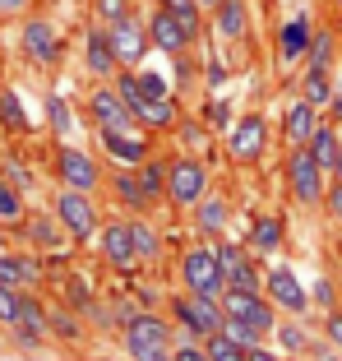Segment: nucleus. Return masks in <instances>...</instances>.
Here are the masks:
<instances>
[{
	"instance_id": "obj_1",
	"label": "nucleus",
	"mask_w": 342,
	"mask_h": 361,
	"mask_svg": "<svg viewBox=\"0 0 342 361\" xmlns=\"http://www.w3.org/2000/svg\"><path fill=\"white\" fill-rule=\"evenodd\" d=\"M125 352L134 361H176L171 357V329L158 315H129L125 319Z\"/></svg>"
},
{
	"instance_id": "obj_2",
	"label": "nucleus",
	"mask_w": 342,
	"mask_h": 361,
	"mask_svg": "<svg viewBox=\"0 0 342 361\" xmlns=\"http://www.w3.org/2000/svg\"><path fill=\"white\" fill-rule=\"evenodd\" d=\"M181 278H185V287H190L194 297H203V301H222V292H227V274H222V264H217L213 245H194V250H185Z\"/></svg>"
},
{
	"instance_id": "obj_3",
	"label": "nucleus",
	"mask_w": 342,
	"mask_h": 361,
	"mask_svg": "<svg viewBox=\"0 0 342 361\" xmlns=\"http://www.w3.org/2000/svg\"><path fill=\"white\" fill-rule=\"evenodd\" d=\"M111 47H116V61L125 65V70H134V65L144 61V51H148V23H139V14H120V19H111Z\"/></svg>"
},
{
	"instance_id": "obj_4",
	"label": "nucleus",
	"mask_w": 342,
	"mask_h": 361,
	"mask_svg": "<svg viewBox=\"0 0 342 361\" xmlns=\"http://www.w3.org/2000/svg\"><path fill=\"white\" fill-rule=\"evenodd\" d=\"M222 310H227V319H246V324H255L259 334L278 329L273 301H264L259 292H250V287H227V292H222Z\"/></svg>"
},
{
	"instance_id": "obj_5",
	"label": "nucleus",
	"mask_w": 342,
	"mask_h": 361,
	"mask_svg": "<svg viewBox=\"0 0 342 361\" xmlns=\"http://www.w3.org/2000/svg\"><path fill=\"white\" fill-rule=\"evenodd\" d=\"M171 315L181 319V324H185L190 334H199V338H208V334H217V329L227 324V310H222V301H203V297H194V292L176 297Z\"/></svg>"
},
{
	"instance_id": "obj_6",
	"label": "nucleus",
	"mask_w": 342,
	"mask_h": 361,
	"mask_svg": "<svg viewBox=\"0 0 342 361\" xmlns=\"http://www.w3.org/2000/svg\"><path fill=\"white\" fill-rule=\"evenodd\" d=\"M56 218H61V227L75 236V241H88V236L97 232V209H93V200H88L84 190H70V185H65L61 200H56Z\"/></svg>"
},
{
	"instance_id": "obj_7",
	"label": "nucleus",
	"mask_w": 342,
	"mask_h": 361,
	"mask_svg": "<svg viewBox=\"0 0 342 361\" xmlns=\"http://www.w3.org/2000/svg\"><path fill=\"white\" fill-rule=\"evenodd\" d=\"M203 185H208L203 162H194V158L167 162V200L171 204H199L203 200Z\"/></svg>"
},
{
	"instance_id": "obj_8",
	"label": "nucleus",
	"mask_w": 342,
	"mask_h": 361,
	"mask_svg": "<svg viewBox=\"0 0 342 361\" xmlns=\"http://www.w3.org/2000/svg\"><path fill=\"white\" fill-rule=\"evenodd\" d=\"M287 180H291V195H296L305 209L319 204V185H324V167L315 162V153L305 144H296V153L287 158Z\"/></svg>"
},
{
	"instance_id": "obj_9",
	"label": "nucleus",
	"mask_w": 342,
	"mask_h": 361,
	"mask_svg": "<svg viewBox=\"0 0 342 361\" xmlns=\"http://www.w3.org/2000/svg\"><path fill=\"white\" fill-rule=\"evenodd\" d=\"M213 250H217V264H222V274H227V287H250V292H259L264 278H259L250 250H241L236 241H217Z\"/></svg>"
},
{
	"instance_id": "obj_10",
	"label": "nucleus",
	"mask_w": 342,
	"mask_h": 361,
	"mask_svg": "<svg viewBox=\"0 0 342 361\" xmlns=\"http://www.w3.org/2000/svg\"><path fill=\"white\" fill-rule=\"evenodd\" d=\"M148 37H153V47H162L167 56H181L185 47H190L194 32L185 28L181 19H176V10H167V5H162V10L148 19Z\"/></svg>"
},
{
	"instance_id": "obj_11",
	"label": "nucleus",
	"mask_w": 342,
	"mask_h": 361,
	"mask_svg": "<svg viewBox=\"0 0 342 361\" xmlns=\"http://www.w3.org/2000/svg\"><path fill=\"white\" fill-rule=\"evenodd\" d=\"M56 171H61V180L70 185V190H97V180H102V171L93 167V158L79 149H61V158H56Z\"/></svg>"
},
{
	"instance_id": "obj_12",
	"label": "nucleus",
	"mask_w": 342,
	"mask_h": 361,
	"mask_svg": "<svg viewBox=\"0 0 342 361\" xmlns=\"http://www.w3.org/2000/svg\"><path fill=\"white\" fill-rule=\"evenodd\" d=\"M264 287H268V301H273V306H287L291 315H305V310H310V297L300 292L296 274H291L287 264H282V269H273V274L264 278Z\"/></svg>"
},
{
	"instance_id": "obj_13",
	"label": "nucleus",
	"mask_w": 342,
	"mask_h": 361,
	"mask_svg": "<svg viewBox=\"0 0 342 361\" xmlns=\"http://www.w3.org/2000/svg\"><path fill=\"white\" fill-rule=\"evenodd\" d=\"M227 149H232L236 162H255L259 153H264V121H259V116L236 121L232 135H227Z\"/></svg>"
},
{
	"instance_id": "obj_14",
	"label": "nucleus",
	"mask_w": 342,
	"mask_h": 361,
	"mask_svg": "<svg viewBox=\"0 0 342 361\" xmlns=\"http://www.w3.org/2000/svg\"><path fill=\"white\" fill-rule=\"evenodd\" d=\"M93 121L102 130H129L134 126V111L125 106V97H120L116 88H97L93 93Z\"/></svg>"
},
{
	"instance_id": "obj_15",
	"label": "nucleus",
	"mask_w": 342,
	"mask_h": 361,
	"mask_svg": "<svg viewBox=\"0 0 342 361\" xmlns=\"http://www.w3.org/2000/svg\"><path fill=\"white\" fill-rule=\"evenodd\" d=\"M102 255H107L116 269L134 264V259H139V250H134V227L129 223H107L102 227Z\"/></svg>"
},
{
	"instance_id": "obj_16",
	"label": "nucleus",
	"mask_w": 342,
	"mask_h": 361,
	"mask_svg": "<svg viewBox=\"0 0 342 361\" xmlns=\"http://www.w3.org/2000/svg\"><path fill=\"white\" fill-rule=\"evenodd\" d=\"M23 51L37 65H51L56 56H61V37H56V28L46 19H28V28H23Z\"/></svg>"
},
{
	"instance_id": "obj_17",
	"label": "nucleus",
	"mask_w": 342,
	"mask_h": 361,
	"mask_svg": "<svg viewBox=\"0 0 342 361\" xmlns=\"http://www.w3.org/2000/svg\"><path fill=\"white\" fill-rule=\"evenodd\" d=\"M102 149L116 162H125V167H139V162L148 158V144H144V135H134V130H102Z\"/></svg>"
},
{
	"instance_id": "obj_18",
	"label": "nucleus",
	"mask_w": 342,
	"mask_h": 361,
	"mask_svg": "<svg viewBox=\"0 0 342 361\" xmlns=\"http://www.w3.org/2000/svg\"><path fill=\"white\" fill-rule=\"evenodd\" d=\"M282 130H287L291 144H310V135L319 130V116H315V102H291L287 106V116H282Z\"/></svg>"
},
{
	"instance_id": "obj_19",
	"label": "nucleus",
	"mask_w": 342,
	"mask_h": 361,
	"mask_svg": "<svg viewBox=\"0 0 342 361\" xmlns=\"http://www.w3.org/2000/svg\"><path fill=\"white\" fill-rule=\"evenodd\" d=\"M305 51H310V23L291 19L287 28L278 32V56H282V61H300Z\"/></svg>"
},
{
	"instance_id": "obj_20",
	"label": "nucleus",
	"mask_w": 342,
	"mask_h": 361,
	"mask_svg": "<svg viewBox=\"0 0 342 361\" xmlns=\"http://www.w3.org/2000/svg\"><path fill=\"white\" fill-rule=\"evenodd\" d=\"M116 47H111V37L102 28H93L88 32V70H93V75H111V70H116Z\"/></svg>"
},
{
	"instance_id": "obj_21",
	"label": "nucleus",
	"mask_w": 342,
	"mask_h": 361,
	"mask_svg": "<svg viewBox=\"0 0 342 361\" xmlns=\"http://www.w3.org/2000/svg\"><path fill=\"white\" fill-rule=\"evenodd\" d=\"M134 121H144V126H153V130H167L171 121H176V106H171V97H139Z\"/></svg>"
},
{
	"instance_id": "obj_22",
	"label": "nucleus",
	"mask_w": 342,
	"mask_h": 361,
	"mask_svg": "<svg viewBox=\"0 0 342 361\" xmlns=\"http://www.w3.org/2000/svg\"><path fill=\"white\" fill-rule=\"evenodd\" d=\"M37 278H42V264H37V259H14V255H0V283H5V287L37 283Z\"/></svg>"
},
{
	"instance_id": "obj_23",
	"label": "nucleus",
	"mask_w": 342,
	"mask_h": 361,
	"mask_svg": "<svg viewBox=\"0 0 342 361\" xmlns=\"http://www.w3.org/2000/svg\"><path fill=\"white\" fill-rule=\"evenodd\" d=\"M305 149L315 153V162H319L324 171H333V167H338V149H342V144H338V130L319 126V130L310 135V144H305Z\"/></svg>"
},
{
	"instance_id": "obj_24",
	"label": "nucleus",
	"mask_w": 342,
	"mask_h": 361,
	"mask_svg": "<svg viewBox=\"0 0 342 361\" xmlns=\"http://www.w3.org/2000/svg\"><path fill=\"white\" fill-rule=\"evenodd\" d=\"M217 28H222V37H241L246 32V0H222L217 5Z\"/></svg>"
},
{
	"instance_id": "obj_25",
	"label": "nucleus",
	"mask_w": 342,
	"mask_h": 361,
	"mask_svg": "<svg viewBox=\"0 0 342 361\" xmlns=\"http://www.w3.org/2000/svg\"><path fill=\"white\" fill-rule=\"evenodd\" d=\"M139 185L148 195V204L162 200L167 195V162H139Z\"/></svg>"
},
{
	"instance_id": "obj_26",
	"label": "nucleus",
	"mask_w": 342,
	"mask_h": 361,
	"mask_svg": "<svg viewBox=\"0 0 342 361\" xmlns=\"http://www.w3.org/2000/svg\"><path fill=\"white\" fill-rule=\"evenodd\" d=\"M0 121H5V130H14V135H23L28 130V116H23V102L14 88H5L0 93Z\"/></svg>"
},
{
	"instance_id": "obj_27",
	"label": "nucleus",
	"mask_w": 342,
	"mask_h": 361,
	"mask_svg": "<svg viewBox=\"0 0 342 361\" xmlns=\"http://www.w3.org/2000/svg\"><path fill=\"white\" fill-rule=\"evenodd\" d=\"M250 241H255V250H278L282 245V223L278 218H255V232H250Z\"/></svg>"
},
{
	"instance_id": "obj_28",
	"label": "nucleus",
	"mask_w": 342,
	"mask_h": 361,
	"mask_svg": "<svg viewBox=\"0 0 342 361\" xmlns=\"http://www.w3.org/2000/svg\"><path fill=\"white\" fill-rule=\"evenodd\" d=\"M208 357H213V361H250V357H246V348H241L236 338H227L222 329L208 334Z\"/></svg>"
},
{
	"instance_id": "obj_29",
	"label": "nucleus",
	"mask_w": 342,
	"mask_h": 361,
	"mask_svg": "<svg viewBox=\"0 0 342 361\" xmlns=\"http://www.w3.org/2000/svg\"><path fill=\"white\" fill-rule=\"evenodd\" d=\"M222 223H227V204L222 200H199V232L213 236V232H222Z\"/></svg>"
},
{
	"instance_id": "obj_30",
	"label": "nucleus",
	"mask_w": 342,
	"mask_h": 361,
	"mask_svg": "<svg viewBox=\"0 0 342 361\" xmlns=\"http://www.w3.org/2000/svg\"><path fill=\"white\" fill-rule=\"evenodd\" d=\"M111 185H116V195H120V204H125V209H139V204H148V195H144L139 176H129V171H120Z\"/></svg>"
},
{
	"instance_id": "obj_31",
	"label": "nucleus",
	"mask_w": 342,
	"mask_h": 361,
	"mask_svg": "<svg viewBox=\"0 0 342 361\" xmlns=\"http://www.w3.org/2000/svg\"><path fill=\"white\" fill-rule=\"evenodd\" d=\"M300 93H305V102H333V88H329V70H310L305 75V84H300Z\"/></svg>"
},
{
	"instance_id": "obj_32",
	"label": "nucleus",
	"mask_w": 342,
	"mask_h": 361,
	"mask_svg": "<svg viewBox=\"0 0 342 361\" xmlns=\"http://www.w3.org/2000/svg\"><path fill=\"white\" fill-rule=\"evenodd\" d=\"M23 218V204H19V190L10 180H0V223H19Z\"/></svg>"
},
{
	"instance_id": "obj_33",
	"label": "nucleus",
	"mask_w": 342,
	"mask_h": 361,
	"mask_svg": "<svg viewBox=\"0 0 342 361\" xmlns=\"http://www.w3.org/2000/svg\"><path fill=\"white\" fill-rule=\"evenodd\" d=\"M134 227V250H139V259H158V232H153L148 223H129Z\"/></svg>"
},
{
	"instance_id": "obj_34",
	"label": "nucleus",
	"mask_w": 342,
	"mask_h": 361,
	"mask_svg": "<svg viewBox=\"0 0 342 361\" xmlns=\"http://www.w3.org/2000/svg\"><path fill=\"white\" fill-rule=\"evenodd\" d=\"M329 65H333V37L319 32V37H310V70H329Z\"/></svg>"
},
{
	"instance_id": "obj_35",
	"label": "nucleus",
	"mask_w": 342,
	"mask_h": 361,
	"mask_svg": "<svg viewBox=\"0 0 342 361\" xmlns=\"http://www.w3.org/2000/svg\"><path fill=\"white\" fill-rule=\"evenodd\" d=\"M222 334H227V338H236L246 352L259 343V329H255V324H246V319H227V324H222Z\"/></svg>"
},
{
	"instance_id": "obj_36",
	"label": "nucleus",
	"mask_w": 342,
	"mask_h": 361,
	"mask_svg": "<svg viewBox=\"0 0 342 361\" xmlns=\"http://www.w3.org/2000/svg\"><path fill=\"white\" fill-rule=\"evenodd\" d=\"M46 111H51V126H56V135H70V130H75V116H70V106H65V97H46Z\"/></svg>"
},
{
	"instance_id": "obj_37",
	"label": "nucleus",
	"mask_w": 342,
	"mask_h": 361,
	"mask_svg": "<svg viewBox=\"0 0 342 361\" xmlns=\"http://www.w3.org/2000/svg\"><path fill=\"white\" fill-rule=\"evenodd\" d=\"M19 306H23V297H14V287L0 283V319L5 324H19Z\"/></svg>"
},
{
	"instance_id": "obj_38",
	"label": "nucleus",
	"mask_w": 342,
	"mask_h": 361,
	"mask_svg": "<svg viewBox=\"0 0 342 361\" xmlns=\"http://www.w3.org/2000/svg\"><path fill=\"white\" fill-rule=\"evenodd\" d=\"M278 343H282V352H310V343H305V334L296 324H278Z\"/></svg>"
},
{
	"instance_id": "obj_39",
	"label": "nucleus",
	"mask_w": 342,
	"mask_h": 361,
	"mask_svg": "<svg viewBox=\"0 0 342 361\" xmlns=\"http://www.w3.org/2000/svg\"><path fill=\"white\" fill-rule=\"evenodd\" d=\"M28 232H32V241H37V245H46V250H51V245H61V232H56L51 223H42V218H32V223H28Z\"/></svg>"
},
{
	"instance_id": "obj_40",
	"label": "nucleus",
	"mask_w": 342,
	"mask_h": 361,
	"mask_svg": "<svg viewBox=\"0 0 342 361\" xmlns=\"http://www.w3.org/2000/svg\"><path fill=\"white\" fill-rule=\"evenodd\" d=\"M51 329L61 334V338H79V324L65 315V310H51Z\"/></svg>"
},
{
	"instance_id": "obj_41",
	"label": "nucleus",
	"mask_w": 342,
	"mask_h": 361,
	"mask_svg": "<svg viewBox=\"0 0 342 361\" xmlns=\"http://www.w3.org/2000/svg\"><path fill=\"white\" fill-rule=\"evenodd\" d=\"M139 88H144V97H171L162 75H139Z\"/></svg>"
},
{
	"instance_id": "obj_42",
	"label": "nucleus",
	"mask_w": 342,
	"mask_h": 361,
	"mask_svg": "<svg viewBox=\"0 0 342 361\" xmlns=\"http://www.w3.org/2000/svg\"><path fill=\"white\" fill-rule=\"evenodd\" d=\"M171 357H176V361H213V357H208V348H194V343H181Z\"/></svg>"
},
{
	"instance_id": "obj_43",
	"label": "nucleus",
	"mask_w": 342,
	"mask_h": 361,
	"mask_svg": "<svg viewBox=\"0 0 342 361\" xmlns=\"http://www.w3.org/2000/svg\"><path fill=\"white\" fill-rule=\"evenodd\" d=\"M324 329H329V338L342 348V310H324Z\"/></svg>"
},
{
	"instance_id": "obj_44",
	"label": "nucleus",
	"mask_w": 342,
	"mask_h": 361,
	"mask_svg": "<svg viewBox=\"0 0 342 361\" xmlns=\"http://www.w3.org/2000/svg\"><path fill=\"white\" fill-rule=\"evenodd\" d=\"M315 301H319L324 310H329L333 301H338V292H333V283H329V278H319V283H315Z\"/></svg>"
},
{
	"instance_id": "obj_45",
	"label": "nucleus",
	"mask_w": 342,
	"mask_h": 361,
	"mask_svg": "<svg viewBox=\"0 0 342 361\" xmlns=\"http://www.w3.org/2000/svg\"><path fill=\"white\" fill-rule=\"evenodd\" d=\"M97 14L102 19H120L125 14V0H97Z\"/></svg>"
},
{
	"instance_id": "obj_46",
	"label": "nucleus",
	"mask_w": 342,
	"mask_h": 361,
	"mask_svg": "<svg viewBox=\"0 0 342 361\" xmlns=\"http://www.w3.org/2000/svg\"><path fill=\"white\" fill-rule=\"evenodd\" d=\"M329 213H333V218L342 223V176H338V185L329 190Z\"/></svg>"
},
{
	"instance_id": "obj_47",
	"label": "nucleus",
	"mask_w": 342,
	"mask_h": 361,
	"mask_svg": "<svg viewBox=\"0 0 342 361\" xmlns=\"http://www.w3.org/2000/svg\"><path fill=\"white\" fill-rule=\"evenodd\" d=\"M5 171H10V180H14V185H32V176L19 167V162H5Z\"/></svg>"
},
{
	"instance_id": "obj_48",
	"label": "nucleus",
	"mask_w": 342,
	"mask_h": 361,
	"mask_svg": "<svg viewBox=\"0 0 342 361\" xmlns=\"http://www.w3.org/2000/svg\"><path fill=\"white\" fill-rule=\"evenodd\" d=\"M310 361H338V352L324 348V343H315V348H310Z\"/></svg>"
},
{
	"instance_id": "obj_49",
	"label": "nucleus",
	"mask_w": 342,
	"mask_h": 361,
	"mask_svg": "<svg viewBox=\"0 0 342 361\" xmlns=\"http://www.w3.org/2000/svg\"><path fill=\"white\" fill-rule=\"evenodd\" d=\"M208 121H213V126H227V102H213V106H208Z\"/></svg>"
},
{
	"instance_id": "obj_50",
	"label": "nucleus",
	"mask_w": 342,
	"mask_h": 361,
	"mask_svg": "<svg viewBox=\"0 0 342 361\" xmlns=\"http://www.w3.org/2000/svg\"><path fill=\"white\" fill-rule=\"evenodd\" d=\"M246 357H250V361H278V357H273V352H264V348H259V343H255V348L246 352Z\"/></svg>"
},
{
	"instance_id": "obj_51",
	"label": "nucleus",
	"mask_w": 342,
	"mask_h": 361,
	"mask_svg": "<svg viewBox=\"0 0 342 361\" xmlns=\"http://www.w3.org/2000/svg\"><path fill=\"white\" fill-rule=\"evenodd\" d=\"M28 0H0V14H14V10H23Z\"/></svg>"
},
{
	"instance_id": "obj_52",
	"label": "nucleus",
	"mask_w": 342,
	"mask_h": 361,
	"mask_svg": "<svg viewBox=\"0 0 342 361\" xmlns=\"http://www.w3.org/2000/svg\"><path fill=\"white\" fill-rule=\"evenodd\" d=\"M333 116H338V121H342V93H338V97H333Z\"/></svg>"
},
{
	"instance_id": "obj_53",
	"label": "nucleus",
	"mask_w": 342,
	"mask_h": 361,
	"mask_svg": "<svg viewBox=\"0 0 342 361\" xmlns=\"http://www.w3.org/2000/svg\"><path fill=\"white\" fill-rule=\"evenodd\" d=\"M194 5H203V10H217V5H222V0H194Z\"/></svg>"
},
{
	"instance_id": "obj_54",
	"label": "nucleus",
	"mask_w": 342,
	"mask_h": 361,
	"mask_svg": "<svg viewBox=\"0 0 342 361\" xmlns=\"http://www.w3.org/2000/svg\"><path fill=\"white\" fill-rule=\"evenodd\" d=\"M333 171H338V176H342V149H338V167H333Z\"/></svg>"
},
{
	"instance_id": "obj_55",
	"label": "nucleus",
	"mask_w": 342,
	"mask_h": 361,
	"mask_svg": "<svg viewBox=\"0 0 342 361\" xmlns=\"http://www.w3.org/2000/svg\"><path fill=\"white\" fill-rule=\"evenodd\" d=\"M338 135H342V130H338Z\"/></svg>"
},
{
	"instance_id": "obj_56",
	"label": "nucleus",
	"mask_w": 342,
	"mask_h": 361,
	"mask_svg": "<svg viewBox=\"0 0 342 361\" xmlns=\"http://www.w3.org/2000/svg\"><path fill=\"white\" fill-rule=\"evenodd\" d=\"M338 5H342V0H338Z\"/></svg>"
}]
</instances>
